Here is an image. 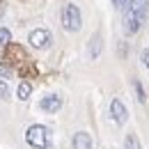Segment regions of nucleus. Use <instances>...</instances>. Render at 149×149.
I'll list each match as a JSON object with an SVG mask.
<instances>
[{
	"mask_svg": "<svg viewBox=\"0 0 149 149\" xmlns=\"http://www.w3.org/2000/svg\"><path fill=\"white\" fill-rule=\"evenodd\" d=\"M25 140L32 149H48L51 147V129L44 124H32L25 131Z\"/></svg>",
	"mask_w": 149,
	"mask_h": 149,
	"instance_id": "f257e3e1",
	"label": "nucleus"
},
{
	"mask_svg": "<svg viewBox=\"0 0 149 149\" xmlns=\"http://www.w3.org/2000/svg\"><path fill=\"white\" fill-rule=\"evenodd\" d=\"M80 25H83L80 9H78L76 5H71V2L64 5V7H62V28H64L67 32H78Z\"/></svg>",
	"mask_w": 149,
	"mask_h": 149,
	"instance_id": "f03ea898",
	"label": "nucleus"
},
{
	"mask_svg": "<svg viewBox=\"0 0 149 149\" xmlns=\"http://www.w3.org/2000/svg\"><path fill=\"white\" fill-rule=\"evenodd\" d=\"M28 41H30L32 48H48L51 41H53V35H51V30H46V28H35V30L30 32Z\"/></svg>",
	"mask_w": 149,
	"mask_h": 149,
	"instance_id": "7ed1b4c3",
	"label": "nucleus"
},
{
	"mask_svg": "<svg viewBox=\"0 0 149 149\" xmlns=\"http://www.w3.org/2000/svg\"><path fill=\"white\" fill-rule=\"evenodd\" d=\"M110 115H112L115 124H124L129 119V110H126V106H124L122 99H112L110 101Z\"/></svg>",
	"mask_w": 149,
	"mask_h": 149,
	"instance_id": "20e7f679",
	"label": "nucleus"
},
{
	"mask_svg": "<svg viewBox=\"0 0 149 149\" xmlns=\"http://www.w3.org/2000/svg\"><path fill=\"white\" fill-rule=\"evenodd\" d=\"M39 108H41L44 112H48V115H55V112L62 108V96H57V94H48V96H44L41 103H39Z\"/></svg>",
	"mask_w": 149,
	"mask_h": 149,
	"instance_id": "39448f33",
	"label": "nucleus"
},
{
	"mask_svg": "<svg viewBox=\"0 0 149 149\" xmlns=\"http://www.w3.org/2000/svg\"><path fill=\"white\" fill-rule=\"evenodd\" d=\"M71 145H74V149H90L92 147V135L87 131H78V133H74Z\"/></svg>",
	"mask_w": 149,
	"mask_h": 149,
	"instance_id": "423d86ee",
	"label": "nucleus"
},
{
	"mask_svg": "<svg viewBox=\"0 0 149 149\" xmlns=\"http://www.w3.org/2000/svg\"><path fill=\"white\" fill-rule=\"evenodd\" d=\"M101 48H103V41H101V35L96 32V35L90 39V57L96 60V57L101 55Z\"/></svg>",
	"mask_w": 149,
	"mask_h": 149,
	"instance_id": "0eeeda50",
	"label": "nucleus"
},
{
	"mask_svg": "<svg viewBox=\"0 0 149 149\" xmlns=\"http://www.w3.org/2000/svg\"><path fill=\"white\" fill-rule=\"evenodd\" d=\"M124 149H142V147H140V140H138V135H135V133H129V135L124 138Z\"/></svg>",
	"mask_w": 149,
	"mask_h": 149,
	"instance_id": "6e6552de",
	"label": "nucleus"
},
{
	"mask_svg": "<svg viewBox=\"0 0 149 149\" xmlns=\"http://www.w3.org/2000/svg\"><path fill=\"white\" fill-rule=\"evenodd\" d=\"M30 94H32V85H30V83H21L19 85V99L21 101H28Z\"/></svg>",
	"mask_w": 149,
	"mask_h": 149,
	"instance_id": "1a4fd4ad",
	"label": "nucleus"
},
{
	"mask_svg": "<svg viewBox=\"0 0 149 149\" xmlns=\"http://www.w3.org/2000/svg\"><path fill=\"white\" fill-rule=\"evenodd\" d=\"M12 41V32L7 28H0V46H7Z\"/></svg>",
	"mask_w": 149,
	"mask_h": 149,
	"instance_id": "9d476101",
	"label": "nucleus"
},
{
	"mask_svg": "<svg viewBox=\"0 0 149 149\" xmlns=\"http://www.w3.org/2000/svg\"><path fill=\"white\" fill-rule=\"evenodd\" d=\"M133 87H135V94H138V101L142 103V101H145V90H142L140 80H135V83H133Z\"/></svg>",
	"mask_w": 149,
	"mask_h": 149,
	"instance_id": "9b49d317",
	"label": "nucleus"
},
{
	"mask_svg": "<svg viewBox=\"0 0 149 149\" xmlns=\"http://www.w3.org/2000/svg\"><path fill=\"white\" fill-rule=\"evenodd\" d=\"M9 96V85L5 80H0V99H7Z\"/></svg>",
	"mask_w": 149,
	"mask_h": 149,
	"instance_id": "f8f14e48",
	"label": "nucleus"
},
{
	"mask_svg": "<svg viewBox=\"0 0 149 149\" xmlns=\"http://www.w3.org/2000/svg\"><path fill=\"white\" fill-rule=\"evenodd\" d=\"M0 76H2V78H9V76H12V67H7V64L0 62Z\"/></svg>",
	"mask_w": 149,
	"mask_h": 149,
	"instance_id": "ddd939ff",
	"label": "nucleus"
},
{
	"mask_svg": "<svg viewBox=\"0 0 149 149\" xmlns=\"http://www.w3.org/2000/svg\"><path fill=\"white\" fill-rule=\"evenodd\" d=\"M142 64H145V67L149 69V46L145 48V51H142Z\"/></svg>",
	"mask_w": 149,
	"mask_h": 149,
	"instance_id": "4468645a",
	"label": "nucleus"
},
{
	"mask_svg": "<svg viewBox=\"0 0 149 149\" xmlns=\"http://www.w3.org/2000/svg\"><path fill=\"white\" fill-rule=\"evenodd\" d=\"M126 2H129V0H112V5H115L117 9H124V7H126Z\"/></svg>",
	"mask_w": 149,
	"mask_h": 149,
	"instance_id": "2eb2a0df",
	"label": "nucleus"
}]
</instances>
